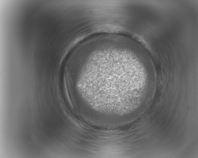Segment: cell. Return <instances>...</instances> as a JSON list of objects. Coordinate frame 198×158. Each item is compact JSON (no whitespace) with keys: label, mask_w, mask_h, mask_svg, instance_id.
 I'll return each instance as SVG.
<instances>
[{"label":"cell","mask_w":198,"mask_h":158,"mask_svg":"<svg viewBox=\"0 0 198 158\" xmlns=\"http://www.w3.org/2000/svg\"><path fill=\"white\" fill-rule=\"evenodd\" d=\"M123 42L89 54L82 73L81 90L94 109L121 115L137 104L151 82L142 56Z\"/></svg>","instance_id":"cell-1"}]
</instances>
